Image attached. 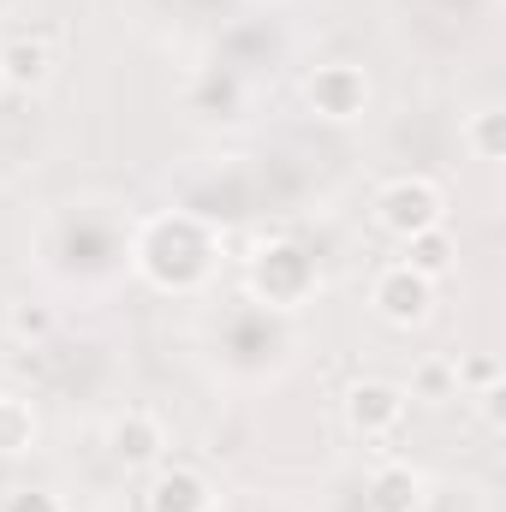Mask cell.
<instances>
[{"mask_svg":"<svg viewBox=\"0 0 506 512\" xmlns=\"http://www.w3.org/2000/svg\"><path fill=\"white\" fill-rule=\"evenodd\" d=\"M131 262L155 292H197L215 274V233L197 215H155L137 227Z\"/></svg>","mask_w":506,"mask_h":512,"instance_id":"6da1fadb","label":"cell"},{"mask_svg":"<svg viewBox=\"0 0 506 512\" xmlns=\"http://www.w3.org/2000/svg\"><path fill=\"white\" fill-rule=\"evenodd\" d=\"M245 286H251V298L274 304V310H298V304H310V292L322 286V274H316V256L304 251V245L274 239V245H262L245 262Z\"/></svg>","mask_w":506,"mask_h":512,"instance_id":"7a4b0ae2","label":"cell"},{"mask_svg":"<svg viewBox=\"0 0 506 512\" xmlns=\"http://www.w3.org/2000/svg\"><path fill=\"white\" fill-rule=\"evenodd\" d=\"M405 417H411V393L399 382H387V376H358V382L340 393V423H346V435L364 441V447L393 441V435L405 429Z\"/></svg>","mask_w":506,"mask_h":512,"instance_id":"3957f363","label":"cell"},{"mask_svg":"<svg viewBox=\"0 0 506 512\" xmlns=\"http://www.w3.org/2000/svg\"><path fill=\"white\" fill-rule=\"evenodd\" d=\"M376 227L387 239H411V233H429V227H447V191L423 173H399L376 191Z\"/></svg>","mask_w":506,"mask_h":512,"instance_id":"277c9868","label":"cell"},{"mask_svg":"<svg viewBox=\"0 0 506 512\" xmlns=\"http://www.w3.org/2000/svg\"><path fill=\"white\" fill-rule=\"evenodd\" d=\"M304 102H310L316 120H328V126H352V120L370 114L376 84H370L364 66H352V60H328V66H316V72L304 78Z\"/></svg>","mask_w":506,"mask_h":512,"instance_id":"5b68a950","label":"cell"},{"mask_svg":"<svg viewBox=\"0 0 506 512\" xmlns=\"http://www.w3.org/2000/svg\"><path fill=\"white\" fill-rule=\"evenodd\" d=\"M370 310H376L387 328L411 334V328H423L435 316V280L411 274L405 262H387L376 280H370Z\"/></svg>","mask_w":506,"mask_h":512,"instance_id":"8992f818","label":"cell"},{"mask_svg":"<svg viewBox=\"0 0 506 512\" xmlns=\"http://www.w3.org/2000/svg\"><path fill=\"white\" fill-rule=\"evenodd\" d=\"M102 441H108V459L126 465V471H155V465L167 459V423H161L155 411H143V405L120 411Z\"/></svg>","mask_w":506,"mask_h":512,"instance_id":"52a82bcc","label":"cell"},{"mask_svg":"<svg viewBox=\"0 0 506 512\" xmlns=\"http://www.w3.org/2000/svg\"><path fill=\"white\" fill-rule=\"evenodd\" d=\"M143 512H215V483L197 465H155L143 483Z\"/></svg>","mask_w":506,"mask_h":512,"instance_id":"ba28073f","label":"cell"},{"mask_svg":"<svg viewBox=\"0 0 506 512\" xmlns=\"http://www.w3.org/2000/svg\"><path fill=\"white\" fill-rule=\"evenodd\" d=\"M0 78H6V96H12V90H18V96L48 90V78H54V42H48L42 30H12V36L0 42Z\"/></svg>","mask_w":506,"mask_h":512,"instance_id":"9c48e42d","label":"cell"},{"mask_svg":"<svg viewBox=\"0 0 506 512\" xmlns=\"http://www.w3.org/2000/svg\"><path fill=\"white\" fill-rule=\"evenodd\" d=\"M364 507L370 512H423L429 507V477L405 459H381L364 483Z\"/></svg>","mask_w":506,"mask_h":512,"instance_id":"30bf717a","label":"cell"},{"mask_svg":"<svg viewBox=\"0 0 506 512\" xmlns=\"http://www.w3.org/2000/svg\"><path fill=\"white\" fill-rule=\"evenodd\" d=\"M453 239H447V227H429V233H411V239H399V262L411 268V274H423V280H447V268H453Z\"/></svg>","mask_w":506,"mask_h":512,"instance_id":"8fae6325","label":"cell"},{"mask_svg":"<svg viewBox=\"0 0 506 512\" xmlns=\"http://www.w3.org/2000/svg\"><path fill=\"white\" fill-rule=\"evenodd\" d=\"M36 447V411L18 393H0V459H18Z\"/></svg>","mask_w":506,"mask_h":512,"instance_id":"7c38bea8","label":"cell"},{"mask_svg":"<svg viewBox=\"0 0 506 512\" xmlns=\"http://www.w3.org/2000/svg\"><path fill=\"white\" fill-rule=\"evenodd\" d=\"M465 149L477 155V161H501L506 155V114L501 108H477V114H465Z\"/></svg>","mask_w":506,"mask_h":512,"instance_id":"4fadbf2b","label":"cell"},{"mask_svg":"<svg viewBox=\"0 0 506 512\" xmlns=\"http://www.w3.org/2000/svg\"><path fill=\"white\" fill-rule=\"evenodd\" d=\"M411 399H429V405H447V399H459V370H453V358H423L417 370H411V387H405Z\"/></svg>","mask_w":506,"mask_h":512,"instance_id":"5bb4252c","label":"cell"},{"mask_svg":"<svg viewBox=\"0 0 506 512\" xmlns=\"http://www.w3.org/2000/svg\"><path fill=\"white\" fill-rule=\"evenodd\" d=\"M6 328H12V340H48L54 334V310L48 304H12Z\"/></svg>","mask_w":506,"mask_h":512,"instance_id":"9a60e30c","label":"cell"},{"mask_svg":"<svg viewBox=\"0 0 506 512\" xmlns=\"http://www.w3.org/2000/svg\"><path fill=\"white\" fill-rule=\"evenodd\" d=\"M453 370H459V393H483V387L501 382V364H495L489 352H477V358H453Z\"/></svg>","mask_w":506,"mask_h":512,"instance_id":"2e32d148","label":"cell"},{"mask_svg":"<svg viewBox=\"0 0 506 512\" xmlns=\"http://www.w3.org/2000/svg\"><path fill=\"white\" fill-rule=\"evenodd\" d=\"M0 512H66V501L54 495V489H6V501H0Z\"/></svg>","mask_w":506,"mask_h":512,"instance_id":"e0dca14e","label":"cell"},{"mask_svg":"<svg viewBox=\"0 0 506 512\" xmlns=\"http://www.w3.org/2000/svg\"><path fill=\"white\" fill-rule=\"evenodd\" d=\"M471 399H477V417H483V423H489V429H495V435H501V429H506V411H501L506 387L495 382V387H483V393H471Z\"/></svg>","mask_w":506,"mask_h":512,"instance_id":"ac0fdd59","label":"cell"},{"mask_svg":"<svg viewBox=\"0 0 506 512\" xmlns=\"http://www.w3.org/2000/svg\"><path fill=\"white\" fill-rule=\"evenodd\" d=\"M0 96H6V78H0Z\"/></svg>","mask_w":506,"mask_h":512,"instance_id":"d6986e66","label":"cell"}]
</instances>
